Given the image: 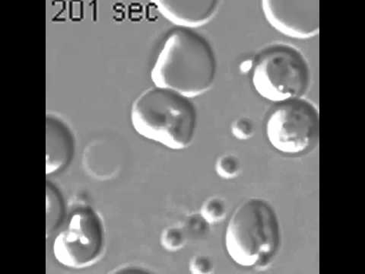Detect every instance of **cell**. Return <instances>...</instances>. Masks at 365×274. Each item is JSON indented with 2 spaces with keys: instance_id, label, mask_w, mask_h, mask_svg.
Segmentation results:
<instances>
[{
  "instance_id": "cell-1",
  "label": "cell",
  "mask_w": 365,
  "mask_h": 274,
  "mask_svg": "<svg viewBox=\"0 0 365 274\" xmlns=\"http://www.w3.org/2000/svg\"><path fill=\"white\" fill-rule=\"evenodd\" d=\"M218 62L212 44L195 30L176 28L163 43L150 71L153 85L190 98L214 85Z\"/></svg>"
},
{
  "instance_id": "cell-2",
  "label": "cell",
  "mask_w": 365,
  "mask_h": 274,
  "mask_svg": "<svg viewBox=\"0 0 365 274\" xmlns=\"http://www.w3.org/2000/svg\"><path fill=\"white\" fill-rule=\"evenodd\" d=\"M130 120L135 131L144 138L182 151L195 138L198 113L191 98L154 86L135 99Z\"/></svg>"
},
{
  "instance_id": "cell-3",
  "label": "cell",
  "mask_w": 365,
  "mask_h": 274,
  "mask_svg": "<svg viewBox=\"0 0 365 274\" xmlns=\"http://www.w3.org/2000/svg\"><path fill=\"white\" fill-rule=\"evenodd\" d=\"M281 241L279 216L264 198H249L240 204L226 227L227 253L242 267H267L279 253Z\"/></svg>"
},
{
  "instance_id": "cell-4",
  "label": "cell",
  "mask_w": 365,
  "mask_h": 274,
  "mask_svg": "<svg viewBox=\"0 0 365 274\" xmlns=\"http://www.w3.org/2000/svg\"><path fill=\"white\" fill-rule=\"evenodd\" d=\"M251 71L257 93L273 102L302 98L311 83L305 57L290 45L274 44L262 49L252 61Z\"/></svg>"
},
{
  "instance_id": "cell-5",
  "label": "cell",
  "mask_w": 365,
  "mask_h": 274,
  "mask_svg": "<svg viewBox=\"0 0 365 274\" xmlns=\"http://www.w3.org/2000/svg\"><path fill=\"white\" fill-rule=\"evenodd\" d=\"M270 145L279 153L302 156L319 143V113L312 102L302 98L279 102L266 123Z\"/></svg>"
},
{
  "instance_id": "cell-6",
  "label": "cell",
  "mask_w": 365,
  "mask_h": 274,
  "mask_svg": "<svg viewBox=\"0 0 365 274\" xmlns=\"http://www.w3.org/2000/svg\"><path fill=\"white\" fill-rule=\"evenodd\" d=\"M106 228L98 213L90 206L76 208L53 243V256L61 265L83 268L95 264L106 248Z\"/></svg>"
},
{
  "instance_id": "cell-7",
  "label": "cell",
  "mask_w": 365,
  "mask_h": 274,
  "mask_svg": "<svg viewBox=\"0 0 365 274\" xmlns=\"http://www.w3.org/2000/svg\"><path fill=\"white\" fill-rule=\"evenodd\" d=\"M261 7L269 24L285 36L304 40L312 39L319 34L318 0H264Z\"/></svg>"
},
{
  "instance_id": "cell-8",
  "label": "cell",
  "mask_w": 365,
  "mask_h": 274,
  "mask_svg": "<svg viewBox=\"0 0 365 274\" xmlns=\"http://www.w3.org/2000/svg\"><path fill=\"white\" fill-rule=\"evenodd\" d=\"M160 15L177 28L194 30L207 25L218 14L220 2L215 0H154Z\"/></svg>"
},
{
  "instance_id": "cell-9",
  "label": "cell",
  "mask_w": 365,
  "mask_h": 274,
  "mask_svg": "<svg viewBox=\"0 0 365 274\" xmlns=\"http://www.w3.org/2000/svg\"><path fill=\"white\" fill-rule=\"evenodd\" d=\"M76 150L74 134L60 117L48 113L46 119V173H62L73 161Z\"/></svg>"
},
{
  "instance_id": "cell-10",
  "label": "cell",
  "mask_w": 365,
  "mask_h": 274,
  "mask_svg": "<svg viewBox=\"0 0 365 274\" xmlns=\"http://www.w3.org/2000/svg\"><path fill=\"white\" fill-rule=\"evenodd\" d=\"M65 206L58 190L51 184L47 185V235H51L63 222Z\"/></svg>"
},
{
  "instance_id": "cell-11",
  "label": "cell",
  "mask_w": 365,
  "mask_h": 274,
  "mask_svg": "<svg viewBox=\"0 0 365 274\" xmlns=\"http://www.w3.org/2000/svg\"><path fill=\"white\" fill-rule=\"evenodd\" d=\"M210 225L200 213L189 215L182 227L184 228L187 237L201 238L210 233Z\"/></svg>"
},
{
  "instance_id": "cell-12",
  "label": "cell",
  "mask_w": 365,
  "mask_h": 274,
  "mask_svg": "<svg viewBox=\"0 0 365 274\" xmlns=\"http://www.w3.org/2000/svg\"><path fill=\"white\" fill-rule=\"evenodd\" d=\"M200 213L210 224L219 223L226 215L227 206L221 198H210L205 201Z\"/></svg>"
},
{
  "instance_id": "cell-13",
  "label": "cell",
  "mask_w": 365,
  "mask_h": 274,
  "mask_svg": "<svg viewBox=\"0 0 365 274\" xmlns=\"http://www.w3.org/2000/svg\"><path fill=\"white\" fill-rule=\"evenodd\" d=\"M241 161L237 156L232 154L220 156L215 165L217 174L224 179L236 178L241 171Z\"/></svg>"
},
{
  "instance_id": "cell-14",
  "label": "cell",
  "mask_w": 365,
  "mask_h": 274,
  "mask_svg": "<svg viewBox=\"0 0 365 274\" xmlns=\"http://www.w3.org/2000/svg\"><path fill=\"white\" fill-rule=\"evenodd\" d=\"M187 238L182 226H171L163 232L161 242L165 249L176 251L185 247Z\"/></svg>"
},
{
  "instance_id": "cell-15",
  "label": "cell",
  "mask_w": 365,
  "mask_h": 274,
  "mask_svg": "<svg viewBox=\"0 0 365 274\" xmlns=\"http://www.w3.org/2000/svg\"><path fill=\"white\" fill-rule=\"evenodd\" d=\"M232 133L238 140H249L255 133V124L249 118H240L232 123Z\"/></svg>"
},
{
  "instance_id": "cell-16",
  "label": "cell",
  "mask_w": 365,
  "mask_h": 274,
  "mask_svg": "<svg viewBox=\"0 0 365 274\" xmlns=\"http://www.w3.org/2000/svg\"><path fill=\"white\" fill-rule=\"evenodd\" d=\"M190 270L192 273L207 274L212 271L213 265L211 259L205 255L194 256L190 263Z\"/></svg>"
}]
</instances>
